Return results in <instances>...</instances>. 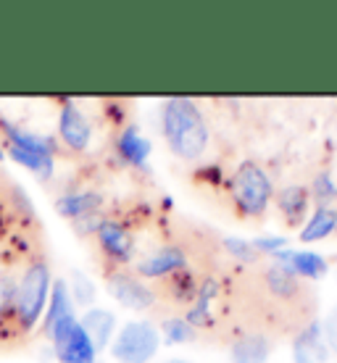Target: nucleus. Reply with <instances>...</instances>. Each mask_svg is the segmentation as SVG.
Masks as SVG:
<instances>
[{
    "label": "nucleus",
    "instance_id": "obj_1",
    "mask_svg": "<svg viewBox=\"0 0 337 363\" xmlns=\"http://www.w3.org/2000/svg\"><path fill=\"white\" fill-rule=\"evenodd\" d=\"M316 308L319 300L309 281L274 261L232 264L224 272L221 318L227 340L240 332L266 335L274 342L280 337H295L316 318Z\"/></svg>",
    "mask_w": 337,
    "mask_h": 363
},
{
    "label": "nucleus",
    "instance_id": "obj_2",
    "mask_svg": "<svg viewBox=\"0 0 337 363\" xmlns=\"http://www.w3.org/2000/svg\"><path fill=\"white\" fill-rule=\"evenodd\" d=\"M53 279L48 253L0 277V350H16L40 332Z\"/></svg>",
    "mask_w": 337,
    "mask_h": 363
},
{
    "label": "nucleus",
    "instance_id": "obj_3",
    "mask_svg": "<svg viewBox=\"0 0 337 363\" xmlns=\"http://www.w3.org/2000/svg\"><path fill=\"white\" fill-rule=\"evenodd\" d=\"M45 255V224L27 190L0 172V269L18 272Z\"/></svg>",
    "mask_w": 337,
    "mask_h": 363
},
{
    "label": "nucleus",
    "instance_id": "obj_4",
    "mask_svg": "<svg viewBox=\"0 0 337 363\" xmlns=\"http://www.w3.org/2000/svg\"><path fill=\"white\" fill-rule=\"evenodd\" d=\"M40 335L50 342L58 363H98V347L74 313L72 292L64 279H53Z\"/></svg>",
    "mask_w": 337,
    "mask_h": 363
},
{
    "label": "nucleus",
    "instance_id": "obj_5",
    "mask_svg": "<svg viewBox=\"0 0 337 363\" xmlns=\"http://www.w3.org/2000/svg\"><path fill=\"white\" fill-rule=\"evenodd\" d=\"M155 216L150 203H129L121 208H106L98 232L92 235L98 255H101L103 274L132 269L137 261V232L148 227V221Z\"/></svg>",
    "mask_w": 337,
    "mask_h": 363
},
{
    "label": "nucleus",
    "instance_id": "obj_6",
    "mask_svg": "<svg viewBox=\"0 0 337 363\" xmlns=\"http://www.w3.org/2000/svg\"><path fill=\"white\" fill-rule=\"evenodd\" d=\"M158 118H161V135H164L172 155H177L179 161H187V164L203 158V153L209 150L211 132L201 106L195 100L182 98V95L166 98L161 103Z\"/></svg>",
    "mask_w": 337,
    "mask_h": 363
},
{
    "label": "nucleus",
    "instance_id": "obj_7",
    "mask_svg": "<svg viewBox=\"0 0 337 363\" xmlns=\"http://www.w3.org/2000/svg\"><path fill=\"white\" fill-rule=\"evenodd\" d=\"M0 143L6 147V155L18 166L32 172L40 182H50L55 174V161L64 155L61 143L50 135H37L11 121L6 113H0Z\"/></svg>",
    "mask_w": 337,
    "mask_h": 363
},
{
    "label": "nucleus",
    "instance_id": "obj_8",
    "mask_svg": "<svg viewBox=\"0 0 337 363\" xmlns=\"http://www.w3.org/2000/svg\"><path fill=\"white\" fill-rule=\"evenodd\" d=\"M224 198H227L229 211L240 221H261L274 200L272 177L264 166L245 158L229 172L227 184H224Z\"/></svg>",
    "mask_w": 337,
    "mask_h": 363
},
{
    "label": "nucleus",
    "instance_id": "obj_9",
    "mask_svg": "<svg viewBox=\"0 0 337 363\" xmlns=\"http://www.w3.org/2000/svg\"><path fill=\"white\" fill-rule=\"evenodd\" d=\"M161 332L153 321L148 318H135L118 327L114 342H111V355L118 363H150L161 350Z\"/></svg>",
    "mask_w": 337,
    "mask_h": 363
},
{
    "label": "nucleus",
    "instance_id": "obj_10",
    "mask_svg": "<svg viewBox=\"0 0 337 363\" xmlns=\"http://www.w3.org/2000/svg\"><path fill=\"white\" fill-rule=\"evenodd\" d=\"M103 277H106V290L111 292V298L116 300L118 306L137 311V313H145V311L155 308L158 295H155L153 284L140 279L132 269H118V272L103 274Z\"/></svg>",
    "mask_w": 337,
    "mask_h": 363
},
{
    "label": "nucleus",
    "instance_id": "obj_11",
    "mask_svg": "<svg viewBox=\"0 0 337 363\" xmlns=\"http://www.w3.org/2000/svg\"><path fill=\"white\" fill-rule=\"evenodd\" d=\"M58 143L69 155H84L92 145V124L72 98L58 100Z\"/></svg>",
    "mask_w": 337,
    "mask_h": 363
},
{
    "label": "nucleus",
    "instance_id": "obj_12",
    "mask_svg": "<svg viewBox=\"0 0 337 363\" xmlns=\"http://www.w3.org/2000/svg\"><path fill=\"white\" fill-rule=\"evenodd\" d=\"M55 213L66 221H79V218L95 216L106 211V195L95 187H74V190L58 192L55 198Z\"/></svg>",
    "mask_w": 337,
    "mask_h": 363
},
{
    "label": "nucleus",
    "instance_id": "obj_13",
    "mask_svg": "<svg viewBox=\"0 0 337 363\" xmlns=\"http://www.w3.org/2000/svg\"><path fill=\"white\" fill-rule=\"evenodd\" d=\"M206 272L201 269H182V272L172 274V277H166V279L155 281L153 290L155 295L166 303H172L177 308H190L192 303H195V295H198V284H201V277Z\"/></svg>",
    "mask_w": 337,
    "mask_h": 363
},
{
    "label": "nucleus",
    "instance_id": "obj_14",
    "mask_svg": "<svg viewBox=\"0 0 337 363\" xmlns=\"http://www.w3.org/2000/svg\"><path fill=\"white\" fill-rule=\"evenodd\" d=\"M111 147H114L118 164L129 166V169H145L148 158H150V140L140 132L137 124H127L124 129H118L111 140Z\"/></svg>",
    "mask_w": 337,
    "mask_h": 363
},
{
    "label": "nucleus",
    "instance_id": "obj_15",
    "mask_svg": "<svg viewBox=\"0 0 337 363\" xmlns=\"http://www.w3.org/2000/svg\"><path fill=\"white\" fill-rule=\"evenodd\" d=\"M272 203L280 211V218L284 221V227L303 229L311 208V190L306 184H284L280 190H274Z\"/></svg>",
    "mask_w": 337,
    "mask_h": 363
},
{
    "label": "nucleus",
    "instance_id": "obj_16",
    "mask_svg": "<svg viewBox=\"0 0 337 363\" xmlns=\"http://www.w3.org/2000/svg\"><path fill=\"white\" fill-rule=\"evenodd\" d=\"M329 345L324 340V329L321 321L314 318L311 324L292 337V361L295 363H327L329 361Z\"/></svg>",
    "mask_w": 337,
    "mask_h": 363
},
{
    "label": "nucleus",
    "instance_id": "obj_17",
    "mask_svg": "<svg viewBox=\"0 0 337 363\" xmlns=\"http://www.w3.org/2000/svg\"><path fill=\"white\" fill-rule=\"evenodd\" d=\"M269 261L290 269L295 277H301L306 281L321 279L329 272V261L321 253H314V250H290V247H284L280 253H274Z\"/></svg>",
    "mask_w": 337,
    "mask_h": 363
},
{
    "label": "nucleus",
    "instance_id": "obj_18",
    "mask_svg": "<svg viewBox=\"0 0 337 363\" xmlns=\"http://www.w3.org/2000/svg\"><path fill=\"white\" fill-rule=\"evenodd\" d=\"M274 350V340L255 332H240L229 340V358L232 363H266Z\"/></svg>",
    "mask_w": 337,
    "mask_h": 363
},
{
    "label": "nucleus",
    "instance_id": "obj_19",
    "mask_svg": "<svg viewBox=\"0 0 337 363\" xmlns=\"http://www.w3.org/2000/svg\"><path fill=\"white\" fill-rule=\"evenodd\" d=\"M79 324H82L84 332H87L90 340L95 342L98 353L106 350V347H111V342H114V337H116V332H118L116 313L109 308H101V306H92V308L84 311L82 318H79Z\"/></svg>",
    "mask_w": 337,
    "mask_h": 363
},
{
    "label": "nucleus",
    "instance_id": "obj_20",
    "mask_svg": "<svg viewBox=\"0 0 337 363\" xmlns=\"http://www.w3.org/2000/svg\"><path fill=\"white\" fill-rule=\"evenodd\" d=\"M335 229H337V208H332V206H316V211L303 224L298 240H301L303 245H311V242H319V240L329 237Z\"/></svg>",
    "mask_w": 337,
    "mask_h": 363
},
{
    "label": "nucleus",
    "instance_id": "obj_21",
    "mask_svg": "<svg viewBox=\"0 0 337 363\" xmlns=\"http://www.w3.org/2000/svg\"><path fill=\"white\" fill-rule=\"evenodd\" d=\"M158 332H161V340L169 342V345H187V342H192L198 337V332L187 324L184 316H166L161 321Z\"/></svg>",
    "mask_w": 337,
    "mask_h": 363
},
{
    "label": "nucleus",
    "instance_id": "obj_22",
    "mask_svg": "<svg viewBox=\"0 0 337 363\" xmlns=\"http://www.w3.org/2000/svg\"><path fill=\"white\" fill-rule=\"evenodd\" d=\"M221 250L237 266H253L261 261V255L255 253L250 240H243V237H221Z\"/></svg>",
    "mask_w": 337,
    "mask_h": 363
},
{
    "label": "nucleus",
    "instance_id": "obj_23",
    "mask_svg": "<svg viewBox=\"0 0 337 363\" xmlns=\"http://www.w3.org/2000/svg\"><path fill=\"white\" fill-rule=\"evenodd\" d=\"M66 284H69L72 300L77 303V306H82L84 311L95 306V300H98V290H95V284H92L90 277H84L82 272H72V281H66Z\"/></svg>",
    "mask_w": 337,
    "mask_h": 363
},
{
    "label": "nucleus",
    "instance_id": "obj_24",
    "mask_svg": "<svg viewBox=\"0 0 337 363\" xmlns=\"http://www.w3.org/2000/svg\"><path fill=\"white\" fill-rule=\"evenodd\" d=\"M227 177H229V172H224L219 164L198 166V169L192 172V184H198V187L211 190V192H224Z\"/></svg>",
    "mask_w": 337,
    "mask_h": 363
},
{
    "label": "nucleus",
    "instance_id": "obj_25",
    "mask_svg": "<svg viewBox=\"0 0 337 363\" xmlns=\"http://www.w3.org/2000/svg\"><path fill=\"white\" fill-rule=\"evenodd\" d=\"M103 108V118H106V124L111 127V132L116 135L118 129H124L127 124H132L129 121V113H132V108H129L127 100H118V98H109L101 103Z\"/></svg>",
    "mask_w": 337,
    "mask_h": 363
},
{
    "label": "nucleus",
    "instance_id": "obj_26",
    "mask_svg": "<svg viewBox=\"0 0 337 363\" xmlns=\"http://www.w3.org/2000/svg\"><path fill=\"white\" fill-rule=\"evenodd\" d=\"M309 190H311V200L316 206H332L337 200V184L332 179V172H327V169L314 177Z\"/></svg>",
    "mask_w": 337,
    "mask_h": 363
},
{
    "label": "nucleus",
    "instance_id": "obj_27",
    "mask_svg": "<svg viewBox=\"0 0 337 363\" xmlns=\"http://www.w3.org/2000/svg\"><path fill=\"white\" fill-rule=\"evenodd\" d=\"M287 242H290V240H287L284 235H261V237H253V240H250V245L255 247V253L261 255V258H272L274 253L284 250Z\"/></svg>",
    "mask_w": 337,
    "mask_h": 363
},
{
    "label": "nucleus",
    "instance_id": "obj_28",
    "mask_svg": "<svg viewBox=\"0 0 337 363\" xmlns=\"http://www.w3.org/2000/svg\"><path fill=\"white\" fill-rule=\"evenodd\" d=\"M321 329H324V340H327L329 350L337 353V306L327 313V318L321 321Z\"/></svg>",
    "mask_w": 337,
    "mask_h": 363
},
{
    "label": "nucleus",
    "instance_id": "obj_29",
    "mask_svg": "<svg viewBox=\"0 0 337 363\" xmlns=\"http://www.w3.org/2000/svg\"><path fill=\"white\" fill-rule=\"evenodd\" d=\"M166 363H192V361H187V358H179V355H177V358H169Z\"/></svg>",
    "mask_w": 337,
    "mask_h": 363
},
{
    "label": "nucleus",
    "instance_id": "obj_30",
    "mask_svg": "<svg viewBox=\"0 0 337 363\" xmlns=\"http://www.w3.org/2000/svg\"><path fill=\"white\" fill-rule=\"evenodd\" d=\"M6 158H9V155H6V147H3V143H0V164H3Z\"/></svg>",
    "mask_w": 337,
    "mask_h": 363
},
{
    "label": "nucleus",
    "instance_id": "obj_31",
    "mask_svg": "<svg viewBox=\"0 0 337 363\" xmlns=\"http://www.w3.org/2000/svg\"><path fill=\"white\" fill-rule=\"evenodd\" d=\"M335 232H337V229H335Z\"/></svg>",
    "mask_w": 337,
    "mask_h": 363
}]
</instances>
